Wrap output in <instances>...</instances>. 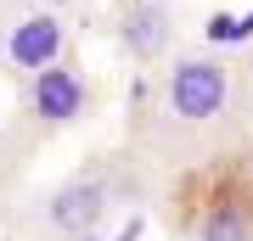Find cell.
I'll return each instance as SVG.
<instances>
[{"label": "cell", "instance_id": "obj_1", "mask_svg": "<svg viewBox=\"0 0 253 241\" xmlns=\"http://www.w3.org/2000/svg\"><path fill=\"white\" fill-rule=\"evenodd\" d=\"M236 112H242V68L219 51H180L169 68L146 79L135 118H129V146L163 163H191L219 140Z\"/></svg>", "mask_w": 253, "mask_h": 241}, {"label": "cell", "instance_id": "obj_2", "mask_svg": "<svg viewBox=\"0 0 253 241\" xmlns=\"http://www.w3.org/2000/svg\"><path fill=\"white\" fill-rule=\"evenodd\" d=\"M135 197V157L90 152L28 202V236H107L113 213Z\"/></svg>", "mask_w": 253, "mask_h": 241}, {"label": "cell", "instance_id": "obj_3", "mask_svg": "<svg viewBox=\"0 0 253 241\" xmlns=\"http://www.w3.org/2000/svg\"><path fill=\"white\" fill-rule=\"evenodd\" d=\"M96 101H101V90L90 79V68H79V56H68V62H56V68L17 84V129L34 146L56 140V135L79 129L96 112Z\"/></svg>", "mask_w": 253, "mask_h": 241}, {"label": "cell", "instance_id": "obj_4", "mask_svg": "<svg viewBox=\"0 0 253 241\" xmlns=\"http://www.w3.org/2000/svg\"><path fill=\"white\" fill-rule=\"evenodd\" d=\"M113 45L124 51V62H135L146 79L158 68H169L180 45V11L174 0H113Z\"/></svg>", "mask_w": 253, "mask_h": 241}, {"label": "cell", "instance_id": "obj_5", "mask_svg": "<svg viewBox=\"0 0 253 241\" xmlns=\"http://www.w3.org/2000/svg\"><path fill=\"white\" fill-rule=\"evenodd\" d=\"M73 56V17L62 6H11L6 28V73L11 79H34L56 62Z\"/></svg>", "mask_w": 253, "mask_h": 241}, {"label": "cell", "instance_id": "obj_6", "mask_svg": "<svg viewBox=\"0 0 253 241\" xmlns=\"http://www.w3.org/2000/svg\"><path fill=\"white\" fill-rule=\"evenodd\" d=\"M186 241H253V197L248 191H208L186 213Z\"/></svg>", "mask_w": 253, "mask_h": 241}, {"label": "cell", "instance_id": "obj_7", "mask_svg": "<svg viewBox=\"0 0 253 241\" xmlns=\"http://www.w3.org/2000/svg\"><path fill=\"white\" fill-rule=\"evenodd\" d=\"M0 241H28V236H23V224L11 219V207H6V202H0Z\"/></svg>", "mask_w": 253, "mask_h": 241}, {"label": "cell", "instance_id": "obj_8", "mask_svg": "<svg viewBox=\"0 0 253 241\" xmlns=\"http://www.w3.org/2000/svg\"><path fill=\"white\" fill-rule=\"evenodd\" d=\"M6 28H11V0H0V68H6Z\"/></svg>", "mask_w": 253, "mask_h": 241}, {"label": "cell", "instance_id": "obj_9", "mask_svg": "<svg viewBox=\"0 0 253 241\" xmlns=\"http://www.w3.org/2000/svg\"><path fill=\"white\" fill-rule=\"evenodd\" d=\"M28 241H113V236H28Z\"/></svg>", "mask_w": 253, "mask_h": 241}, {"label": "cell", "instance_id": "obj_10", "mask_svg": "<svg viewBox=\"0 0 253 241\" xmlns=\"http://www.w3.org/2000/svg\"><path fill=\"white\" fill-rule=\"evenodd\" d=\"M0 202H6V174H0Z\"/></svg>", "mask_w": 253, "mask_h": 241}]
</instances>
